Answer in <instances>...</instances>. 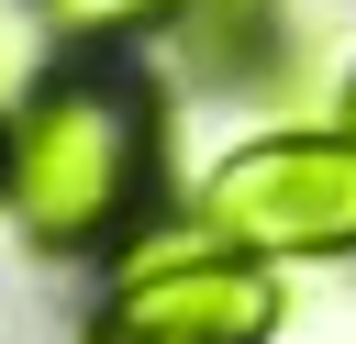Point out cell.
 Listing matches in <instances>:
<instances>
[{
    "label": "cell",
    "mask_w": 356,
    "mask_h": 344,
    "mask_svg": "<svg viewBox=\"0 0 356 344\" xmlns=\"http://www.w3.org/2000/svg\"><path fill=\"white\" fill-rule=\"evenodd\" d=\"M0 200L44 255H111L156 200V100L111 55H67L0 122Z\"/></svg>",
    "instance_id": "6da1fadb"
},
{
    "label": "cell",
    "mask_w": 356,
    "mask_h": 344,
    "mask_svg": "<svg viewBox=\"0 0 356 344\" xmlns=\"http://www.w3.org/2000/svg\"><path fill=\"white\" fill-rule=\"evenodd\" d=\"M200 0H44V22L78 44V55H111V44H134V33H156V22H189Z\"/></svg>",
    "instance_id": "277c9868"
},
{
    "label": "cell",
    "mask_w": 356,
    "mask_h": 344,
    "mask_svg": "<svg viewBox=\"0 0 356 344\" xmlns=\"http://www.w3.org/2000/svg\"><path fill=\"white\" fill-rule=\"evenodd\" d=\"M289 322V289L267 255L245 244H167L145 266H122V289L89 311V344H267Z\"/></svg>",
    "instance_id": "3957f363"
},
{
    "label": "cell",
    "mask_w": 356,
    "mask_h": 344,
    "mask_svg": "<svg viewBox=\"0 0 356 344\" xmlns=\"http://www.w3.org/2000/svg\"><path fill=\"white\" fill-rule=\"evenodd\" d=\"M334 122H345V133H356V78H345V100H334Z\"/></svg>",
    "instance_id": "5b68a950"
},
{
    "label": "cell",
    "mask_w": 356,
    "mask_h": 344,
    "mask_svg": "<svg viewBox=\"0 0 356 344\" xmlns=\"http://www.w3.org/2000/svg\"><path fill=\"white\" fill-rule=\"evenodd\" d=\"M200 233L245 244L267 266L289 255H356V133H256L200 178Z\"/></svg>",
    "instance_id": "7a4b0ae2"
}]
</instances>
